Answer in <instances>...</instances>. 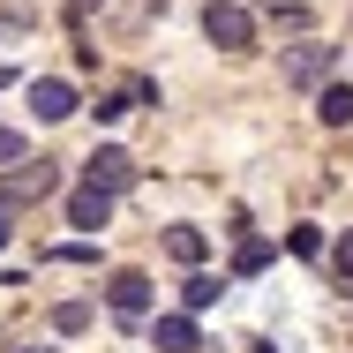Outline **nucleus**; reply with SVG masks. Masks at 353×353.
<instances>
[{"label":"nucleus","instance_id":"obj_1","mask_svg":"<svg viewBox=\"0 0 353 353\" xmlns=\"http://www.w3.org/2000/svg\"><path fill=\"white\" fill-rule=\"evenodd\" d=\"M203 38H211L218 53H248V46H256V15H248L241 0H211V8H203Z\"/></svg>","mask_w":353,"mask_h":353},{"label":"nucleus","instance_id":"obj_2","mask_svg":"<svg viewBox=\"0 0 353 353\" xmlns=\"http://www.w3.org/2000/svg\"><path fill=\"white\" fill-rule=\"evenodd\" d=\"M61 188V165L53 158H38V173H0V211H15V203H46Z\"/></svg>","mask_w":353,"mask_h":353},{"label":"nucleus","instance_id":"obj_3","mask_svg":"<svg viewBox=\"0 0 353 353\" xmlns=\"http://www.w3.org/2000/svg\"><path fill=\"white\" fill-rule=\"evenodd\" d=\"M83 181H90V188H105V196H121V188L136 181V158H128L121 143H105V150H90V158H83Z\"/></svg>","mask_w":353,"mask_h":353},{"label":"nucleus","instance_id":"obj_4","mask_svg":"<svg viewBox=\"0 0 353 353\" xmlns=\"http://www.w3.org/2000/svg\"><path fill=\"white\" fill-rule=\"evenodd\" d=\"M105 308L128 316V323L150 316V279H143V271H113V279H105Z\"/></svg>","mask_w":353,"mask_h":353},{"label":"nucleus","instance_id":"obj_5","mask_svg":"<svg viewBox=\"0 0 353 353\" xmlns=\"http://www.w3.org/2000/svg\"><path fill=\"white\" fill-rule=\"evenodd\" d=\"M331 68H339V46H293V53L279 61L285 83H323Z\"/></svg>","mask_w":353,"mask_h":353},{"label":"nucleus","instance_id":"obj_6","mask_svg":"<svg viewBox=\"0 0 353 353\" xmlns=\"http://www.w3.org/2000/svg\"><path fill=\"white\" fill-rule=\"evenodd\" d=\"M30 113H38V121H68L75 113V83H61V75L30 83Z\"/></svg>","mask_w":353,"mask_h":353},{"label":"nucleus","instance_id":"obj_7","mask_svg":"<svg viewBox=\"0 0 353 353\" xmlns=\"http://www.w3.org/2000/svg\"><path fill=\"white\" fill-rule=\"evenodd\" d=\"M105 218H113V196L83 181V188H75V196H68V225H83V233H98Z\"/></svg>","mask_w":353,"mask_h":353},{"label":"nucleus","instance_id":"obj_8","mask_svg":"<svg viewBox=\"0 0 353 353\" xmlns=\"http://www.w3.org/2000/svg\"><path fill=\"white\" fill-rule=\"evenodd\" d=\"M150 346L158 353H196L203 339H196V316H158L150 323Z\"/></svg>","mask_w":353,"mask_h":353},{"label":"nucleus","instance_id":"obj_9","mask_svg":"<svg viewBox=\"0 0 353 353\" xmlns=\"http://www.w3.org/2000/svg\"><path fill=\"white\" fill-rule=\"evenodd\" d=\"M316 121L323 128H353V83H323L316 90Z\"/></svg>","mask_w":353,"mask_h":353},{"label":"nucleus","instance_id":"obj_10","mask_svg":"<svg viewBox=\"0 0 353 353\" xmlns=\"http://www.w3.org/2000/svg\"><path fill=\"white\" fill-rule=\"evenodd\" d=\"M218 293H225V285H218L211 271H188V279H181V308H188V316H203V308H211Z\"/></svg>","mask_w":353,"mask_h":353},{"label":"nucleus","instance_id":"obj_11","mask_svg":"<svg viewBox=\"0 0 353 353\" xmlns=\"http://www.w3.org/2000/svg\"><path fill=\"white\" fill-rule=\"evenodd\" d=\"M203 248H211V241H203L196 225H165V256H173V263H203Z\"/></svg>","mask_w":353,"mask_h":353},{"label":"nucleus","instance_id":"obj_12","mask_svg":"<svg viewBox=\"0 0 353 353\" xmlns=\"http://www.w3.org/2000/svg\"><path fill=\"white\" fill-rule=\"evenodd\" d=\"M53 331H61V339L90 331V301H61V308H53Z\"/></svg>","mask_w":353,"mask_h":353},{"label":"nucleus","instance_id":"obj_13","mask_svg":"<svg viewBox=\"0 0 353 353\" xmlns=\"http://www.w3.org/2000/svg\"><path fill=\"white\" fill-rule=\"evenodd\" d=\"M263 263H271V241H256V233H248V241L233 248V271H263Z\"/></svg>","mask_w":353,"mask_h":353},{"label":"nucleus","instance_id":"obj_14","mask_svg":"<svg viewBox=\"0 0 353 353\" xmlns=\"http://www.w3.org/2000/svg\"><path fill=\"white\" fill-rule=\"evenodd\" d=\"M128 105H136V98H128V90H113V98H98V105H90V113H98V121H121V113H128Z\"/></svg>","mask_w":353,"mask_h":353},{"label":"nucleus","instance_id":"obj_15","mask_svg":"<svg viewBox=\"0 0 353 353\" xmlns=\"http://www.w3.org/2000/svg\"><path fill=\"white\" fill-rule=\"evenodd\" d=\"M293 256H323V233L316 225H293Z\"/></svg>","mask_w":353,"mask_h":353},{"label":"nucleus","instance_id":"obj_16","mask_svg":"<svg viewBox=\"0 0 353 353\" xmlns=\"http://www.w3.org/2000/svg\"><path fill=\"white\" fill-rule=\"evenodd\" d=\"M8 165H23V136H15V128H0V173H8Z\"/></svg>","mask_w":353,"mask_h":353},{"label":"nucleus","instance_id":"obj_17","mask_svg":"<svg viewBox=\"0 0 353 353\" xmlns=\"http://www.w3.org/2000/svg\"><path fill=\"white\" fill-rule=\"evenodd\" d=\"M339 271H346V293H353V225L339 233Z\"/></svg>","mask_w":353,"mask_h":353},{"label":"nucleus","instance_id":"obj_18","mask_svg":"<svg viewBox=\"0 0 353 353\" xmlns=\"http://www.w3.org/2000/svg\"><path fill=\"white\" fill-rule=\"evenodd\" d=\"M0 241H8V211H0Z\"/></svg>","mask_w":353,"mask_h":353},{"label":"nucleus","instance_id":"obj_19","mask_svg":"<svg viewBox=\"0 0 353 353\" xmlns=\"http://www.w3.org/2000/svg\"><path fill=\"white\" fill-rule=\"evenodd\" d=\"M23 353H53V346H23Z\"/></svg>","mask_w":353,"mask_h":353},{"label":"nucleus","instance_id":"obj_20","mask_svg":"<svg viewBox=\"0 0 353 353\" xmlns=\"http://www.w3.org/2000/svg\"><path fill=\"white\" fill-rule=\"evenodd\" d=\"M75 8H90V0H75Z\"/></svg>","mask_w":353,"mask_h":353}]
</instances>
